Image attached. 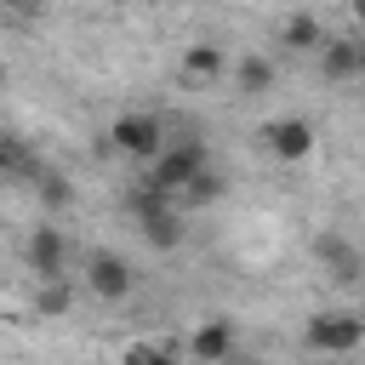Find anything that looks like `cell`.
Instances as JSON below:
<instances>
[{
    "label": "cell",
    "mask_w": 365,
    "mask_h": 365,
    "mask_svg": "<svg viewBox=\"0 0 365 365\" xmlns=\"http://www.w3.org/2000/svg\"><path fill=\"white\" fill-rule=\"evenodd\" d=\"M205 171V148L188 137V143H177V148H160V160H154V188H165V194H182L194 177Z\"/></svg>",
    "instance_id": "1"
},
{
    "label": "cell",
    "mask_w": 365,
    "mask_h": 365,
    "mask_svg": "<svg viewBox=\"0 0 365 365\" xmlns=\"http://www.w3.org/2000/svg\"><path fill=\"white\" fill-rule=\"evenodd\" d=\"M108 143H114L120 154H131V160H160V148H165L154 114H120L114 131H108Z\"/></svg>",
    "instance_id": "2"
},
{
    "label": "cell",
    "mask_w": 365,
    "mask_h": 365,
    "mask_svg": "<svg viewBox=\"0 0 365 365\" xmlns=\"http://www.w3.org/2000/svg\"><path fill=\"white\" fill-rule=\"evenodd\" d=\"M359 336H365V325L354 314H319V319H308V348H319V354H348V348H359Z\"/></svg>",
    "instance_id": "3"
},
{
    "label": "cell",
    "mask_w": 365,
    "mask_h": 365,
    "mask_svg": "<svg viewBox=\"0 0 365 365\" xmlns=\"http://www.w3.org/2000/svg\"><path fill=\"white\" fill-rule=\"evenodd\" d=\"M86 274H91V291H97V297H108V302L131 297V268H125V257H114V251H91Z\"/></svg>",
    "instance_id": "4"
},
{
    "label": "cell",
    "mask_w": 365,
    "mask_h": 365,
    "mask_svg": "<svg viewBox=\"0 0 365 365\" xmlns=\"http://www.w3.org/2000/svg\"><path fill=\"white\" fill-rule=\"evenodd\" d=\"M262 143L279 160H302V154H314V125L308 120H274V125H262Z\"/></svg>",
    "instance_id": "5"
},
{
    "label": "cell",
    "mask_w": 365,
    "mask_h": 365,
    "mask_svg": "<svg viewBox=\"0 0 365 365\" xmlns=\"http://www.w3.org/2000/svg\"><path fill=\"white\" fill-rule=\"evenodd\" d=\"M314 257H319L336 279H359V268H365V257H359L342 234H319V240H314Z\"/></svg>",
    "instance_id": "6"
},
{
    "label": "cell",
    "mask_w": 365,
    "mask_h": 365,
    "mask_svg": "<svg viewBox=\"0 0 365 365\" xmlns=\"http://www.w3.org/2000/svg\"><path fill=\"white\" fill-rule=\"evenodd\" d=\"M29 262H34L40 279H57L63 274V234L57 228H34L29 234Z\"/></svg>",
    "instance_id": "7"
},
{
    "label": "cell",
    "mask_w": 365,
    "mask_h": 365,
    "mask_svg": "<svg viewBox=\"0 0 365 365\" xmlns=\"http://www.w3.org/2000/svg\"><path fill=\"white\" fill-rule=\"evenodd\" d=\"M188 354H194V359H228V354H234V325H228V319H205V325L194 331Z\"/></svg>",
    "instance_id": "8"
},
{
    "label": "cell",
    "mask_w": 365,
    "mask_h": 365,
    "mask_svg": "<svg viewBox=\"0 0 365 365\" xmlns=\"http://www.w3.org/2000/svg\"><path fill=\"white\" fill-rule=\"evenodd\" d=\"M319 68H325V80H354L359 74V40H325Z\"/></svg>",
    "instance_id": "9"
},
{
    "label": "cell",
    "mask_w": 365,
    "mask_h": 365,
    "mask_svg": "<svg viewBox=\"0 0 365 365\" xmlns=\"http://www.w3.org/2000/svg\"><path fill=\"white\" fill-rule=\"evenodd\" d=\"M0 171H11V177H40L34 154H29L17 137H0Z\"/></svg>",
    "instance_id": "10"
},
{
    "label": "cell",
    "mask_w": 365,
    "mask_h": 365,
    "mask_svg": "<svg viewBox=\"0 0 365 365\" xmlns=\"http://www.w3.org/2000/svg\"><path fill=\"white\" fill-rule=\"evenodd\" d=\"M268 86H274V63H268V57H245V63H240V91L257 97V91H268Z\"/></svg>",
    "instance_id": "11"
},
{
    "label": "cell",
    "mask_w": 365,
    "mask_h": 365,
    "mask_svg": "<svg viewBox=\"0 0 365 365\" xmlns=\"http://www.w3.org/2000/svg\"><path fill=\"white\" fill-rule=\"evenodd\" d=\"M285 46H291V51L325 46V40H319V23H314V17H291V23H285Z\"/></svg>",
    "instance_id": "12"
},
{
    "label": "cell",
    "mask_w": 365,
    "mask_h": 365,
    "mask_svg": "<svg viewBox=\"0 0 365 365\" xmlns=\"http://www.w3.org/2000/svg\"><path fill=\"white\" fill-rule=\"evenodd\" d=\"M34 188H40V200H46L51 211L74 200V188H68V177H63V171H40V177H34Z\"/></svg>",
    "instance_id": "13"
},
{
    "label": "cell",
    "mask_w": 365,
    "mask_h": 365,
    "mask_svg": "<svg viewBox=\"0 0 365 365\" xmlns=\"http://www.w3.org/2000/svg\"><path fill=\"white\" fill-rule=\"evenodd\" d=\"M182 68L200 74V80H205V74H222V51H217V46H194V51L182 57Z\"/></svg>",
    "instance_id": "14"
},
{
    "label": "cell",
    "mask_w": 365,
    "mask_h": 365,
    "mask_svg": "<svg viewBox=\"0 0 365 365\" xmlns=\"http://www.w3.org/2000/svg\"><path fill=\"white\" fill-rule=\"evenodd\" d=\"M217 194H222V182H217L211 171H200V177H194V182L177 194V205H205V200H217Z\"/></svg>",
    "instance_id": "15"
},
{
    "label": "cell",
    "mask_w": 365,
    "mask_h": 365,
    "mask_svg": "<svg viewBox=\"0 0 365 365\" xmlns=\"http://www.w3.org/2000/svg\"><path fill=\"white\" fill-rule=\"evenodd\" d=\"M40 314H68V285H63V274L46 279V291H40Z\"/></svg>",
    "instance_id": "16"
},
{
    "label": "cell",
    "mask_w": 365,
    "mask_h": 365,
    "mask_svg": "<svg viewBox=\"0 0 365 365\" xmlns=\"http://www.w3.org/2000/svg\"><path fill=\"white\" fill-rule=\"evenodd\" d=\"M354 17H359V23H365V0H354Z\"/></svg>",
    "instance_id": "17"
},
{
    "label": "cell",
    "mask_w": 365,
    "mask_h": 365,
    "mask_svg": "<svg viewBox=\"0 0 365 365\" xmlns=\"http://www.w3.org/2000/svg\"><path fill=\"white\" fill-rule=\"evenodd\" d=\"M6 6H23V11H29V6H34V0H6Z\"/></svg>",
    "instance_id": "18"
},
{
    "label": "cell",
    "mask_w": 365,
    "mask_h": 365,
    "mask_svg": "<svg viewBox=\"0 0 365 365\" xmlns=\"http://www.w3.org/2000/svg\"><path fill=\"white\" fill-rule=\"evenodd\" d=\"M0 91H6V63H0Z\"/></svg>",
    "instance_id": "19"
},
{
    "label": "cell",
    "mask_w": 365,
    "mask_h": 365,
    "mask_svg": "<svg viewBox=\"0 0 365 365\" xmlns=\"http://www.w3.org/2000/svg\"><path fill=\"white\" fill-rule=\"evenodd\" d=\"M359 74H365V46H359Z\"/></svg>",
    "instance_id": "20"
}]
</instances>
